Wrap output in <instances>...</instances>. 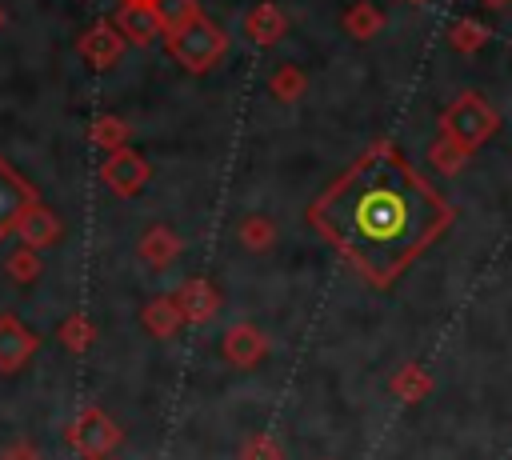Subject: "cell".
<instances>
[{
    "label": "cell",
    "mask_w": 512,
    "mask_h": 460,
    "mask_svg": "<svg viewBox=\"0 0 512 460\" xmlns=\"http://www.w3.org/2000/svg\"><path fill=\"white\" fill-rule=\"evenodd\" d=\"M452 220V208L388 144L360 156L316 204L312 224L376 284L412 264Z\"/></svg>",
    "instance_id": "1"
},
{
    "label": "cell",
    "mask_w": 512,
    "mask_h": 460,
    "mask_svg": "<svg viewBox=\"0 0 512 460\" xmlns=\"http://www.w3.org/2000/svg\"><path fill=\"white\" fill-rule=\"evenodd\" d=\"M500 128L496 108L480 92H460L444 112H440V136L456 140L464 152H476L492 132Z\"/></svg>",
    "instance_id": "2"
},
{
    "label": "cell",
    "mask_w": 512,
    "mask_h": 460,
    "mask_svg": "<svg viewBox=\"0 0 512 460\" xmlns=\"http://www.w3.org/2000/svg\"><path fill=\"white\" fill-rule=\"evenodd\" d=\"M168 48H172V56H176L184 68L204 72V68H212V64L224 56L228 40H224V32H220L212 20L196 16L192 24H184V28L168 32Z\"/></svg>",
    "instance_id": "3"
},
{
    "label": "cell",
    "mask_w": 512,
    "mask_h": 460,
    "mask_svg": "<svg viewBox=\"0 0 512 460\" xmlns=\"http://www.w3.org/2000/svg\"><path fill=\"white\" fill-rule=\"evenodd\" d=\"M32 208H36V192L0 160V236L16 228Z\"/></svg>",
    "instance_id": "4"
},
{
    "label": "cell",
    "mask_w": 512,
    "mask_h": 460,
    "mask_svg": "<svg viewBox=\"0 0 512 460\" xmlns=\"http://www.w3.org/2000/svg\"><path fill=\"white\" fill-rule=\"evenodd\" d=\"M104 180H108L120 196H128V192H136V188L148 180V164H144L132 148H116V152L108 156V164H104Z\"/></svg>",
    "instance_id": "5"
},
{
    "label": "cell",
    "mask_w": 512,
    "mask_h": 460,
    "mask_svg": "<svg viewBox=\"0 0 512 460\" xmlns=\"http://www.w3.org/2000/svg\"><path fill=\"white\" fill-rule=\"evenodd\" d=\"M244 28H248V36H252L256 44H272V40H280V36H284L288 20H284V12H280V8L260 4V8H252V12H248Z\"/></svg>",
    "instance_id": "6"
},
{
    "label": "cell",
    "mask_w": 512,
    "mask_h": 460,
    "mask_svg": "<svg viewBox=\"0 0 512 460\" xmlns=\"http://www.w3.org/2000/svg\"><path fill=\"white\" fill-rule=\"evenodd\" d=\"M120 28H124L128 40H136V44H148L156 32H164L160 20H156V12H152L148 4H124V12H120Z\"/></svg>",
    "instance_id": "7"
},
{
    "label": "cell",
    "mask_w": 512,
    "mask_h": 460,
    "mask_svg": "<svg viewBox=\"0 0 512 460\" xmlns=\"http://www.w3.org/2000/svg\"><path fill=\"white\" fill-rule=\"evenodd\" d=\"M492 40V28L488 24H480V20H456L452 28H448V44L456 48V52H464V56H476L484 44Z\"/></svg>",
    "instance_id": "8"
},
{
    "label": "cell",
    "mask_w": 512,
    "mask_h": 460,
    "mask_svg": "<svg viewBox=\"0 0 512 460\" xmlns=\"http://www.w3.org/2000/svg\"><path fill=\"white\" fill-rule=\"evenodd\" d=\"M84 56H88V64L108 68V64L120 56V36H116L108 24H100L96 32H88V36H84Z\"/></svg>",
    "instance_id": "9"
},
{
    "label": "cell",
    "mask_w": 512,
    "mask_h": 460,
    "mask_svg": "<svg viewBox=\"0 0 512 460\" xmlns=\"http://www.w3.org/2000/svg\"><path fill=\"white\" fill-rule=\"evenodd\" d=\"M152 12H156V20H160L164 32H176V28H184V24H192L200 16L196 0H156Z\"/></svg>",
    "instance_id": "10"
},
{
    "label": "cell",
    "mask_w": 512,
    "mask_h": 460,
    "mask_svg": "<svg viewBox=\"0 0 512 460\" xmlns=\"http://www.w3.org/2000/svg\"><path fill=\"white\" fill-rule=\"evenodd\" d=\"M380 24H384V16H380V8H376V4H352V8L344 12V28H348L352 36H360V40L376 36V32H380Z\"/></svg>",
    "instance_id": "11"
},
{
    "label": "cell",
    "mask_w": 512,
    "mask_h": 460,
    "mask_svg": "<svg viewBox=\"0 0 512 460\" xmlns=\"http://www.w3.org/2000/svg\"><path fill=\"white\" fill-rule=\"evenodd\" d=\"M468 156H472V152H464V148H460L456 140H448V136H436V144L428 148V160H432V164H436L444 176L460 172V168L468 164Z\"/></svg>",
    "instance_id": "12"
},
{
    "label": "cell",
    "mask_w": 512,
    "mask_h": 460,
    "mask_svg": "<svg viewBox=\"0 0 512 460\" xmlns=\"http://www.w3.org/2000/svg\"><path fill=\"white\" fill-rule=\"evenodd\" d=\"M392 388H396V396H404V400H420L424 392H432V376H428L424 368L408 364V368H400V376L392 380Z\"/></svg>",
    "instance_id": "13"
},
{
    "label": "cell",
    "mask_w": 512,
    "mask_h": 460,
    "mask_svg": "<svg viewBox=\"0 0 512 460\" xmlns=\"http://www.w3.org/2000/svg\"><path fill=\"white\" fill-rule=\"evenodd\" d=\"M16 228L24 232V240H32V244H40V240H48V236L56 232V220H52V216H48L44 208H32V212H28V216H24V220H20Z\"/></svg>",
    "instance_id": "14"
},
{
    "label": "cell",
    "mask_w": 512,
    "mask_h": 460,
    "mask_svg": "<svg viewBox=\"0 0 512 460\" xmlns=\"http://www.w3.org/2000/svg\"><path fill=\"white\" fill-rule=\"evenodd\" d=\"M272 92H276L280 100H296V96L304 92V72H300V68H280V72L272 76Z\"/></svg>",
    "instance_id": "15"
},
{
    "label": "cell",
    "mask_w": 512,
    "mask_h": 460,
    "mask_svg": "<svg viewBox=\"0 0 512 460\" xmlns=\"http://www.w3.org/2000/svg\"><path fill=\"white\" fill-rule=\"evenodd\" d=\"M480 4H484V8H508L512 0H480Z\"/></svg>",
    "instance_id": "16"
},
{
    "label": "cell",
    "mask_w": 512,
    "mask_h": 460,
    "mask_svg": "<svg viewBox=\"0 0 512 460\" xmlns=\"http://www.w3.org/2000/svg\"><path fill=\"white\" fill-rule=\"evenodd\" d=\"M124 4H148V8H152V4H156V0H124Z\"/></svg>",
    "instance_id": "17"
},
{
    "label": "cell",
    "mask_w": 512,
    "mask_h": 460,
    "mask_svg": "<svg viewBox=\"0 0 512 460\" xmlns=\"http://www.w3.org/2000/svg\"><path fill=\"white\" fill-rule=\"evenodd\" d=\"M404 4H428V0H404Z\"/></svg>",
    "instance_id": "18"
}]
</instances>
